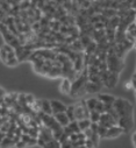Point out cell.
Listing matches in <instances>:
<instances>
[{
	"label": "cell",
	"mask_w": 136,
	"mask_h": 148,
	"mask_svg": "<svg viewBox=\"0 0 136 148\" xmlns=\"http://www.w3.org/2000/svg\"><path fill=\"white\" fill-rule=\"evenodd\" d=\"M118 79H119V75L118 72H114V71H111L108 72V75L106 77V81H105V84L106 86L108 88H114L118 83Z\"/></svg>",
	"instance_id": "cell-4"
},
{
	"label": "cell",
	"mask_w": 136,
	"mask_h": 148,
	"mask_svg": "<svg viewBox=\"0 0 136 148\" xmlns=\"http://www.w3.org/2000/svg\"><path fill=\"white\" fill-rule=\"evenodd\" d=\"M71 85H72V83H71V81L69 78H64L62 81V83H61L59 91L62 93H64V95H70V92H71Z\"/></svg>",
	"instance_id": "cell-7"
},
{
	"label": "cell",
	"mask_w": 136,
	"mask_h": 148,
	"mask_svg": "<svg viewBox=\"0 0 136 148\" xmlns=\"http://www.w3.org/2000/svg\"><path fill=\"white\" fill-rule=\"evenodd\" d=\"M52 116H54V118L56 119V121H57L62 127L66 126L67 124L70 123V120H69V118H67V116H66V113H65V112L55 113V114H52Z\"/></svg>",
	"instance_id": "cell-6"
},
{
	"label": "cell",
	"mask_w": 136,
	"mask_h": 148,
	"mask_svg": "<svg viewBox=\"0 0 136 148\" xmlns=\"http://www.w3.org/2000/svg\"><path fill=\"white\" fill-rule=\"evenodd\" d=\"M24 98H26V101H27L29 105H30V104H33V103H34V100H35L31 95H27V96H24Z\"/></svg>",
	"instance_id": "cell-20"
},
{
	"label": "cell",
	"mask_w": 136,
	"mask_h": 148,
	"mask_svg": "<svg viewBox=\"0 0 136 148\" xmlns=\"http://www.w3.org/2000/svg\"><path fill=\"white\" fill-rule=\"evenodd\" d=\"M41 111H42V113H46V114H52L50 100H46V99L41 100Z\"/></svg>",
	"instance_id": "cell-11"
},
{
	"label": "cell",
	"mask_w": 136,
	"mask_h": 148,
	"mask_svg": "<svg viewBox=\"0 0 136 148\" xmlns=\"http://www.w3.org/2000/svg\"><path fill=\"white\" fill-rule=\"evenodd\" d=\"M133 88H135V73H134V75H133Z\"/></svg>",
	"instance_id": "cell-24"
},
{
	"label": "cell",
	"mask_w": 136,
	"mask_h": 148,
	"mask_svg": "<svg viewBox=\"0 0 136 148\" xmlns=\"http://www.w3.org/2000/svg\"><path fill=\"white\" fill-rule=\"evenodd\" d=\"M85 101H86V105H87L88 110L91 111V110H94V107H95V105L98 103V98H90V99H87Z\"/></svg>",
	"instance_id": "cell-16"
},
{
	"label": "cell",
	"mask_w": 136,
	"mask_h": 148,
	"mask_svg": "<svg viewBox=\"0 0 136 148\" xmlns=\"http://www.w3.org/2000/svg\"><path fill=\"white\" fill-rule=\"evenodd\" d=\"M65 113H66V116H67V118H69V120H70V121L76 120V118H75V105L66 106Z\"/></svg>",
	"instance_id": "cell-13"
},
{
	"label": "cell",
	"mask_w": 136,
	"mask_h": 148,
	"mask_svg": "<svg viewBox=\"0 0 136 148\" xmlns=\"http://www.w3.org/2000/svg\"><path fill=\"white\" fill-rule=\"evenodd\" d=\"M124 131L119 126V125H114V126H111L107 128V132H106V135L105 138L106 139H113V138H118L120 136Z\"/></svg>",
	"instance_id": "cell-2"
},
{
	"label": "cell",
	"mask_w": 136,
	"mask_h": 148,
	"mask_svg": "<svg viewBox=\"0 0 136 148\" xmlns=\"http://www.w3.org/2000/svg\"><path fill=\"white\" fill-rule=\"evenodd\" d=\"M94 110H95V111H98L99 113H103V112H105V108H104V104L101 103V101H100L99 99H98V103H97V105H95Z\"/></svg>",
	"instance_id": "cell-17"
},
{
	"label": "cell",
	"mask_w": 136,
	"mask_h": 148,
	"mask_svg": "<svg viewBox=\"0 0 136 148\" xmlns=\"http://www.w3.org/2000/svg\"><path fill=\"white\" fill-rule=\"evenodd\" d=\"M18 63H19V58H18L15 51L12 50V51L7 53V61L5 64L8 66H15V65H18Z\"/></svg>",
	"instance_id": "cell-8"
},
{
	"label": "cell",
	"mask_w": 136,
	"mask_h": 148,
	"mask_svg": "<svg viewBox=\"0 0 136 148\" xmlns=\"http://www.w3.org/2000/svg\"><path fill=\"white\" fill-rule=\"evenodd\" d=\"M113 108L116 111L119 117H129L133 116V105L127 99L115 98L113 103Z\"/></svg>",
	"instance_id": "cell-1"
},
{
	"label": "cell",
	"mask_w": 136,
	"mask_h": 148,
	"mask_svg": "<svg viewBox=\"0 0 136 148\" xmlns=\"http://www.w3.org/2000/svg\"><path fill=\"white\" fill-rule=\"evenodd\" d=\"M4 97H5V91H4L1 88H0V100H1Z\"/></svg>",
	"instance_id": "cell-21"
},
{
	"label": "cell",
	"mask_w": 136,
	"mask_h": 148,
	"mask_svg": "<svg viewBox=\"0 0 136 148\" xmlns=\"http://www.w3.org/2000/svg\"><path fill=\"white\" fill-rule=\"evenodd\" d=\"M98 99L103 104H105V105H113V103L115 100V98L113 96H111V95H103V93L98 96Z\"/></svg>",
	"instance_id": "cell-10"
},
{
	"label": "cell",
	"mask_w": 136,
	"mask_h": 148,
	"mask_svg": "<svg viewBox=\"0 0 136 148\" xmlns=\"http://www.w3.org/2000/svg\"><path fill=\"white\" fill-rule=\"evenodd\" d=\"M127 34H128V35H130L131 38H134V39H135V22H133L131 25H129Z\"/></svg>",
	"instance_id": "cell-18"
},
{
	"label": "cell",
	"mask_w": 136,
	"mask_h": 148,
	"mask_svg": "<svg viewBox=\"0 0 136 148\" xmlns=\"http://www.w3.org/2000/svg\"><path fill=\"white\" fill-rule=\"evenodd\" d=\"M5 136H6L5 134H1V132H0V145H1V141H3V139H4Z\"/></svg>",
	"instance_id": "cell-22"
},
{
	"label": "cell",
	"mask_w": 136,
	"mask_h": 148,
	"mask_svg": "<svg viewBox=\"0 0 136 148\" xmlns=\"http://www.w3.org/2000/svg\"><path fill=\"white\" fill-rule=\"evenodd\" d=\"M99 118H100V113L95 110H91L90 114H88V119L92 123H99Z\"/></svg>",
	"instance_id": "cell-14"
},
{
	"label": "cell",
	"mask_w": 136,
	"mask_h": 148,
	"mask_svg": "<svg viewBox=\"0 0 136 148\" xmlns=\"http://www.w3.org/2000/svg\"><path fill=\"white\" fill-rule=\"evenodd\" d=\"M50 105H51V110H52V114L59 113V112H65V110H66V105L59 100H50Z\"/></svg>",
	"instance_id": "cell-5"
},
{
	"label": "cell",
	"mask_w": 136,
	"mask_h": 148,
	"mask_svg": "<svg viewBox=\"0 0 136 148\" xmlns=\"http://www.w3.org/2000/svg\"><path fill=\"white\" fill-rule=\"evenodd\" d=\"M78 121V126H79V130L83 132V131H85L86 128H88L90 126H91V120L88 119V118H84V119H80V120H77Z\"/></svg>",
	"instance_id": "cell-12"
},
{
	"label": "cell",
	"mask_w": 136,
	"mask_h": 148,
	"mask_svg": "<svg viewBox=\"0 0 136 148\" xmlns=\"http://www.w3.org/2000/svg\"><path fill=\"white\" fill-rule=\"evenodd\" d=\"M118 125L124 132L129 131L133 127V116H129V117H120L119 120H118Z\"/></svg>",
	"instance_id": "cell-3"
},
{
	"label": "cell",
	"mask_w": 136,
	"mask_h": 148,
	"mask_svg": "<svg viewBox=\"0 0 136 148\" xmlns=\"http://www.w3.org/2000/svg\"><path fill=\"white\" fill-rule=\"evenodd\" d=\"M106 132H107V127H105V126H103V125H99V124H98V130H97V133H98V135L100 136V139L105 138Z\"/></svg>",
	"instance_id": "cell-15"
},
{
	"label": "cell",
	"mask_w": 136,
	"mask_h": 148,
	"mask_svg": "<svg viewBox=\"0 0 136 148\" xmlns=\"http://www.w3.org/2000/svg\"><path fill=\"white\" fill-rule=\"evenodd\" d=\"M0 60L4 63H6V61H7V51L4 48H0Z\"/></svg>",
	"instance_id": "cell-19"
},
{
	"label": "cell",
	"mask_w": 136,
	"mask_h": 148,
	"mask_svg": "<svg viewBox=\"0 0 136 148\" xmlns=\"http://www.w3.org/2000/svg\"><path fill=\"white\" fill-rule=\"evenodd\" d=\"M135 136H136V134L134 133V134H133V145H134V147L136 146V142H135Z\"/></svg>",
	"instance_id": "cell-23"
},
{
	"label": "cell",
	"mask_w": 136,
	"mask_h": 148,
	"mask_svg": "<svg viewBox=\"0 0 136 148\" xmlns=\"http://www.w3.org/2000/svg\"><path fill=\"white\" fill-rule=\"evenodd\" d=\"M101 89V84L99 83H94V82H87L85 85V91L87 93H94V92H99Z\"/></svg>",
	"instance_id": "cell-9"
}]
</instances>
